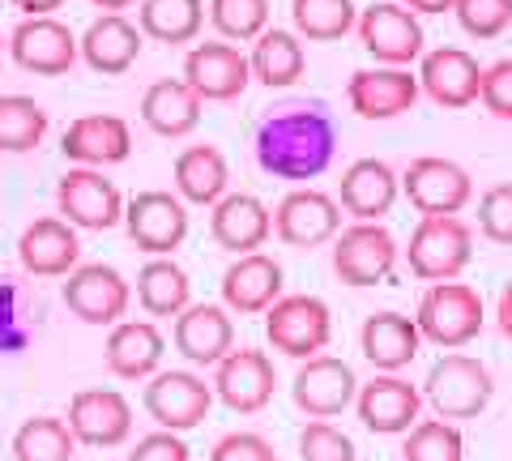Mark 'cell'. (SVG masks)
Instances as JSON below:
<instances>
[{"mask_svg": "<svg viewBox=\"0 0 512 461\" xmlns=\"http://www.w3.org/2000/svg\"><path fill=\"white\" fill-rule=\"evenodd\" d=\"M256 167L286 184L320 180L338 158V124L320 99H291L265 111L252 137Z\"/></svg>", "mask_w": 512, "mask_h": 461, "instance_id": "1", "label": "cell"}, {"mask_svg": "<svg viewBox=\"0 0 512 461\" xmlns=\"http://www.w3.org/2000/svg\"><path fill=\"white\" fill-rule=\"evenodd\" d=\"M474 261V227L461 214H419L406 244V265L419 282L461 278Z\"/></svg>", "mask_w": 512, "mask_h": 461, "instance_id": "2", "label": "cell"}, {"mask_svg": "<svg viewBox=\"0 0 512 461\" xmlns=\"http://www.w3.org/2000/svg\"><path fill=\"white\" fill-rule=\"evenodd\" d=\"M414 325H419L423 342L440 346V351H461V346H470L487 325L483 295H478L470 282H457V278L431 282L419 299Z\"/></svg>", "mask_w": 512, "mask_h": 461, "instance_id": "3", "label": "cell"}, {"mask_svg": "<svg viewBox=\"0 0 512 461\" xmlns=\"http://www.w3.org/2000/svg\"><path fill=\"white\" fill-rule=\"evenodd\" d=\"M495 397L491 368L474 355L448 351L444 359L431 363V372L423 380V402L436 410L440 419H478Z\"/></svg>", "mask_w": 512, "mask_h": 461, "instance_id": "4", "label": "cell"}, {"mask_svg": "<svg viewBox=\"0 0 512 461\" xmlns=\"http://www.w3.org/2000/svg\"><path fill=\"white\" fill-rule=\"evenodd\" d=\"M265 338L286 359H312L329 351L333 312L316 295H282L265 308Z\"/></svg>", "mask_w": 512, "mask_h": 461, "instance_id": "5", "label": "cell"}, {"mask_svg": "<svg viewBox=\"0 0 512 461\" xmlns=\"http://www.w3.org/2000/svg\"><path fill=\"white\" fill-rule=\"evenodd\" d=\"M359 43L363 52L376 60V65H402L410 69L414 60L427 52V35H423V22L419 13L397 5V0H376V5L359 9Z\"/></svg>", "mask_w": 512, "mask_h": 461, "instance_id": "6", "label": "cell"}, {"mask_svg": "<svg viewBox=\"0 0 512 461\" xmlns=\"http://www.w3.org/2000/svg\"><path fill=\"white\" fill-rule=\"evenodd\" d=\"M124 231L146 257H171L188 240V205L180 193L146 188L124 201Z\"/></svg>", "mask_w": 512, "mask_h": 461, "instance_id": "7", "label": "cell"}, {"mask_svg": "<svg viewBox=\"0 0 512 461\" xmlns=\"http://www.w3.org/2000/svg\"><path fill=\"white\" fill-rule=\"evenodd\" d=\"M124 193L103 167H69L56 184V210L77 231H111L124 222Z\"/></svg>", "mask_w": 512, "mask_h": 461, "instance_id": "8", "label": "cell"}, {"mask_svg": "<svg viewBox=\"0 0 512 461\" xmlns=\"http://www.w3.org/2000/svg\"><path fill=\"white\" fill-rule=\"evenodd\" d=\"M397 257H402V248H397L393 231L384 222H350L346 231L333 235V274L346 286L389 282Z\"/></svg>", "mask_w": 512, "mask_h": 461, "instance_id": "9", "label": "cell"}, {"mask_svg": "<svg viewBox=\"0 0 512 461\" xmlns=\"http://www.w3.org/2000/svg\"><path fill=\"white\" fill-rule=\"evenodd\" d=\"M338 231H342L338 197L320 193V188H312V184L291 188V193L278 201V210H274V235L286 248L312 252L320 244H333V235Z\"/></svg>", "mask_w": 512, "mask_h": 461, "instance_id": "10", "label": "cell"}, {"mask_svg": "<svg viewBox=\"0 0 512 461\" xmlns=\"http://www.w3.org/2000/svg\"><path fill=\"white\" fill-rule=\"evenodd\" d=\"M402 193L419 214H461L474 201V180L453 158L423 154L402 171Z\"/></svg>", "mask_w": 512, "mask_h": 461, "instance_id": "11", "label": "cell"}, {"mask_svg": "<svg viewBox=\"0 0 512 461\" xmlns=\"http://www.w3.org/2000/svg\"><path fill=\"white\" fill-rule=\"evenodd\" d=\"M60 295H64V308L82 325H116L128 316V304H133V286L124 282L116 265H103V261L77 265Z\"/></svg>", "mask_w": 512, "mask_h": 461, "instance_id": "12", "label": "cell"}, {"mask_svg": "<svg viewBox=\"0 0 512 461\" xmlns=\"http://www.w3.org/2000/svg\"><path fill=\"white\" fill-rule=\"evenodd\" d=\"M355 393H359V380L346 359L325 355V351L312 359H299L291 397L308 419H338L346 406H355Z\"/></svg>", "mask_w": 512, "mask_h": 461, "instance_id": "13", "label": "cell"}, {"mask_svg": "<svg viewBox=\"0 0 512 461\" xmlns=\"http://www.w3.org/2000/svg\"><path fill=\"white\" fill-rule=\"evenodd\" d=\"M274 389H278V372H274V359L256 346H235L227 351V359L214 368V397L235 415H256L274 402Z\"/></svg>", "mask_w": 512, "mask_h": 461, "instance_id": "14", "label": "cell"}, {"mask_svg": "<svg viewBox=\"0 0 512 461\" xmlns=\"http://www.w3.org/2000/svg\"><path fill=\"white\" fill-rule=\"evenodd\" d=\"M184 82L197 90L201 103H235L252 82V65L235 43H192L184 56Z\"/></svg>", "mask_w": 512, "mask_h": 461, "instance_id": "15", "label": "cell"}, {"mask_svg": "<svg viewBox=\"0 0 512 461\" xmlns=\"http://www.w3.org/2000/svg\"><path fill=\"white\" fill-rule=\"evenodd\" d=\"M9 56H13V65H22L26 73L64 77L77 65L82 47H77V35L56 18V13H47V18H22L13 26Z\"/></svg>", "mask_w": 512, "mask_h": 461, "instance_id": "16", "label": "cell"}, {"mask_svg": "<svg viewBox=\"0 0 512 461\" xmlns=\"http://www.w3.org/2000/svg\"><path fill=\"white\" fill-rule=\"evenodd\" d=\"M214 406V385L197 372H154L146 385V415L167 432H192Z\"/></svg>", "mask_w": 512, "mask_h": 461, "instance_id": "17", "label": "cell"}, {"mask_svg": "<svg viewBox=\"0 0 512 461\" xmlns=\"http://www.w3.org/2000/svg\"><path fill=\"white\" fill-rule=\"evenodd\" d=\"M355 410L367 432L376 436H406L423 415V389L397 372H380L355 393Z\"/></svg>", "mask_w": 512, "mask_h": 461, "instance_id": "18", "label": "cell"}, {"mask_svg": "<svg viewBox=\"0 0 512 461\" xmlns=\"http://www.w3.org/2000/svg\"><path fill=\"white\" fill-rule=\"evenodd\" d=\"M419 73H410L402 65H376L359 69L346 82V103L363 120H397L419 103Z\"/></svg>", "mask_w": 512, "mask_h": 461, "instance_id": "19", "label": "cell"}, {"mask_svg": "<svg viewBox=\"0 0 512 461\" xmlns=\"http://www.w3.org/2000/svg\"><path fill=\"white\" fill-rule=\"evenodd\" d=\"M77 444L86 449H116L133 436V406L120 389H82L69 402V419Z\"/></svg>", "mask_w": 512, "mask_h": 461, "instance_id": "20", "label": "cell"}, {"mask_svg": "<svg viewBox=\"0 0 512 461\" xmlns=\"http://www.w3.org/2000/svg\"><path fill=\"white\" fill-rule=\"evenodd\" d=\"M478 86H483V65L466 52V47H431L419 56V90L436 107L461 111L478 103Z\"/></svg>", "mask_w": 512, "mask_h": 461, "instance_id": "21", "label": "cell"}, {"mask_svg": "<svg viewBox=\"0 0 512 461\" xmlns=\"http://www.w3.org/2000/svg\"><path fill=\"white\" fill-rule=\"evenodd\" d=\"M175 351H180L192 368H218L227 351H235V321L227 304H188L175 316Z\"/></svg>", "mask_w": 512, "mask_h": 461, "instance_id": "22", "label": "cell"}, {"mask_svg": "<svg viewBox=\"0 0 512 461\" xmlns=\"http://www.w3.org/2000/svg\"><path fill=\"white\" fill-rule=\"evenodd\" d=\"M60 150L73 167H116L133 154V129H128L124 116L94 111V116H77L64 129Z\"/></svg>", "mask_w": 512, "mask_h": 461, "instance_id": "23", "label": "cell"}, {"mask_svg": "<svg viewBox=\"0 0 512 461\" xmlns=\"http://www.w3.org/2000/svg\"><path fill=\"white\" fill-rule=\"evenodd\" d=\"M210 235L222 252L244 257V252H256L269 244V235H274V210L252 193H227L222 201L210 205Z\"/></svg>", "mask_w": 512, "mask_h": 461, "instance_id": "24", "label": "cell"}, {"mask_svg": "<svg viewBox=\"0 0 512 461\" xmlns=\"http://www.w3.org/2000/svg\"><path fill=\"white\" fill-rule=\"evenodd\" d=\"M397 197H402V176L384 158H355L342 171L338 205L355 222H380L397 205Z\"/></svg>", "mask_w": 512, "mask_h": 461, "instance_id": "25", "label": "cell"}, {"mask_svg": "<svg viewBox=\"0 0 512 461\" xmlns=\"http://www.w3.org/2000/svg\"><path fill=\"white\" fill-rule=\"evenodd\" d=\"M18 261L26 274L35 278H69L77 265H82V240H77V227L64 218H35L22 231L18 240Z\"/></svg>", "mask_w": 512, "mask_h": 461, "instance_id": "26", "label": "cell"}, {"mask_svg": "<svg viewBox=\"0 0 512 461\" xmlns=\"http://www.w3.org/2000/svg\"><path fill=\"white\" fill-rule=\"evenodd\" d=\"M282 299V265L269 252H244L222 274V304L235 316H265V308Z\"/></svg>", "mask_w": 512, "mask_h": 461, "instance_id": "27", "label": "cell"}, {"mask_svg": "<svg viewBox=\"0 0 512 461\" xmlns=\"http://www.w3.org/2000/svg\"><path fill=\"white\" fill-rule=\"evenodd\" d=\"M141 43H146L141 26L128 22L124 13H99V18L86 26V35L77 39L82 60L103 77H120V73L133 69L137 56H141Z\"/></svg>", "mask_w": 512, "mask_h": 461, "instance_id": "28", "label": "cell"}, {"mask_svg": "<svg viewBox=\"0 0 512 461\" xmlns=\"http://www.w3.org/2000/svg\"><path fill=\"white\" fill-rule=\"evenodd\" d=\"M167 355V338L154 321H116L107 333L103 363L116 380H150Z\"/></svg>", "mask_w": 512, "mask_h": 461, "instance_id": "29", "label": "cell"}, {"mask_svg": "<svg viewBox=\"0 0 512 461\" xmlns=\"http://www.w3.org/2000/svg\"><path fill=\"white\" fill-rule=\"evenodd\" d=\"M359 346H363V359L376 372H402L419 359L423 333L406 312H372L359 329Z\"/></svg>", "mask_w": 512, "mask_h": 461, "instance_id": "30", "label": "cell"}, {"mask_svg": "<svg viewBox=\"0 0 512 461\" xmlns=\"http://www.w3.org/2000/svg\"><path fill=\"white\" fill-rule=\"evenodd\" d=\"M201 99L197 90H192L184 77H163V82L146 86L141 94V120H146V129L158 133V137H188L192 129L201 124Z\"/></svg>", "mask_w": 512, "mask_h": 461, "instance_id": "31", "label": "cell"}, {"mask_svg": "<svg viewBox=\"0 0 512 461\" xmlns=\"http://www.w3.org/2000/svg\"><path fill=\"white\" fill-rule=\"evenodd\" d=\"M175 193L184 197V205H205L210 210L214 201H222L231 193V167H227V154L218 146H188L175 158Z\"/></svg>", "mask_w": 512, "mask_h": 461, "instance_id": "32", "label": "cell"}, {"mask_svg": "<svg viewBox=\"0 0 512 461\" xmlns=\"http://www.w3.org/2000/svg\"><path fill=\"white\" fill-rule=\"evenodd\" d=\"M252 82H261L269 90H286L295 86L303 69H308V52H303V39L295 30H282V26H265L261 35L252 39Z\"/></svg>", "mask_w": 512, "mask_h": 461, "instance_id": "33", "label": "cell"}, {"mask_svg": "<svg viewBox=\"0 0 512 461\" xmlns=\"http://www.w3.org/2000/svg\"><path fill=\"white\" fill-rule=\"evenodd\" d=\"M141 35L167 47L197 43L205 26V0H141L137 5Z\"/></svg>", "mask_w": 512, "mask_h": 461, "instance_id": "34", "label": "cell"}, {"mask_svg": "<svg viewBox=\"0 0 512 461\" xmlns=\"http://www.w3.org/2000/svg\"><path fill=\"white\" fill-rule=\"evenodd\" d=\"M137 304L146 316H180L192 304V282L171 257H150L137 274Z\"/></svg>", "mask_w": 512, "mask_h": 461, "instance_id": "35", "label": "cell"}, {"mask_svg": "<svg viewBox=\"0 0 512 461\" xmlns=\"http://www.w3.org/2000/svg\"><path fill=\"white\" fill-rule=\"evenodd\" d=\"M291 22L303 43H338L359 22L355 0H291Z\"/></svg>", "mask_w": 512, "mask_h": 461, "instance_id": "36", "label": "cell"}, {"mask_svg": "<svg viewBox=\"0 0 512 461\" xmlns=\"http://www.w3.org/2000/svg\"><path fill=\"white\" fill-rule=\"evenodd\" d=\"M77 436L56 415H35L13 432V461H73Z\"/></svg>", "mask_w": 512, "mask_h": 461, "instance_id": "37", "label": "cell"}, {"mask_svg": "<svg viewBox=\"0 0 512 461\" xmlns=\"http://www.w3.org/2000/svg\"><path fill=\"white\" fill-rule=\"evenodd\" d=\"M47 137V111L30 94H0V154H30Z\"/></svg>", "mask_w": 512, "mask_h": 461, "instance_id": "38", "label": "cell"}, {"mask_svg": "<svg viewBox=\"0 0 512 461\" xmlns=\"http://www.w3.org/2000/svg\"><path fill=\"white\" fill-rule=\"evenodd\" d=\"M402 461H466V436L453 419H419L406 432Z\"/></svg>", "mask_w": 512, "mask_h": 461, "instance_id": "39", "label": "cell"}, {"mask_svg": "<svg viewBox=\"0 0 512 461\" xmlns=\"http://www.w3.org/2000/svg\"><path fill=\"white\" fill-rule=\"evenodd\" d=\"M210 26L227 43H252L269 26V0H210Z\"/></svg>", "mask_w": 512, "mask_h": 461, "instance_id": "40", "label": "cell"}, {"mask_svg": "<svg viewBox=\"0 0 512 461\" xmlns=\"http://www.w3.org/2000/svg\"><path fill=\"white\" fill-rule=\"evenodd\" d=\"M299 457L303 461H359L355 440L329 419H308L299 432Z\"/></svg>", "mask_w": 512, "mask_h": 461, "instance_id": "41", "label": "cell"}, {"mask_svg": "<svg viewBox=\"0 0 512 461\" xmlns=\"http://www.w3.org/2000/svg\"><path fill=\"white\" fill-rule=\"evenodd\" d=\"M453 13L470 39H500L512 26V0H457Z\"/></svg>", "mask_w": 512, "mask_h": 461, "instance_id": "42", "label": "cell"}, {"mask_svg": "<svg viewBox=\"0 0 512 461\" xmlns=\"http://www.w3.org/2000/svg\"><path fill=\"white\" fill-rule=\"evenodd\" d=\"M478 231H483L491 244L512 248V184H491L487 193L478 197Z\"/></svg>", "mask_w": 512, "mask_h": 461, "instance_id": "43", "label": "cell"}, {"mask_svg": "<svg viewBox=\"0 0 512 461\" xmlns=\"http://www.w3.org/2000/svg\"><path fill=\"white\" fill-rule=\"evenodd\" d=\"M478 103H483L495 120H512V60H495V65L483 69Z\"/></svg>", "mask_w": 512, "mask_h": 461, "instance_id": "44", "label": "cell"}, {"mask_svg": "<svg viewBox=\"0 0 512 461\" xmlns=\"http://www.w3.org/2000/svg\"><path fill=\"white\" fill-rule=\"evenodd\" d=\"M210 461H278V449L261 432H231L214 444Z\"/></svg>", "mask_w": 512, "mask_h": 461, "instance_id": "45", "label": "cell"}, {"mask_svg": "<svg viewBox=\"0 0 512 461\" xmlns=\"http://www.w3.org/2000/svg\"><path fill=\"white\" fill-rule=\"evenodd\" d=\"M128 461H192V457H188V444H184L180 432H167V427H158V432L141 436L133 444Z\"/></svg>", "mask_w": 512, "mask_h": 461, "instance_id": "46", "label": "cell"}, {"mask_svg": "<svg viewBox=\"0 0 512 461\" xmlns=\"http://www.w3.org/2000/svg\"><path fill=\"white\" fill-rule=\"evenodd\" d=\"M13 9L22 13V18H47V13L64 9V0H9Z\"/></svg>", "mask_w": 512, "mask_h": 461, "instance_id": "47", "label": "cell"}, {"mask_svg": "<svg viewBox=\"0 0 512 461\" xmlns=\"http://www.w3.org/2000/svg\"><path fill=\"white\" fill-rule=\"evenodd\" d=\"M495 321H500V333L512 342V282L500 291V304H495Z\"/></svg>", "mask_w": 512, "mask_h": 461, "instance_id": "48", "label": "cell"}, {"mask_svg": "<svg viewBox=\"0 0 512 461\" xmlns=\"http://www.w3.org/2000/svg\"><path fill=\"white\" fill-rule=\"evenodd\" d=\"M402 5L414 13H453L457 0H402Z\"/></svg>", "mask_w": 512, "mask_h": 461, "instance_id": "49", "label": "cell"}, {"mask_svg": "<svg viewBox=\"0 0 512 461\" xmlns=\"http://www.w3.org/2000/svg\"><path fill=\"white\" fill-rule=\"evenodd\" d=\"M94 9H103V13H124V9H133V5H141V0H90Z\"/></svg>", "mask_w": 512, "mask_h": 461, "instance_id": "50", "label": "cell"}, {"mask_svg": "<svg viewBox=\"0 0 512 461\" xmlns=\"http://www.w3.org/2000/svg\"><path fill=\"white\" fill-rule=\"evenodd\" d=\"M5 52H9V39L0 35V65H5Z\"/></svg>", "mask_w": 512, "mask_h": 461, "instance_id": "51", "label": "cell"}]
</instances>
